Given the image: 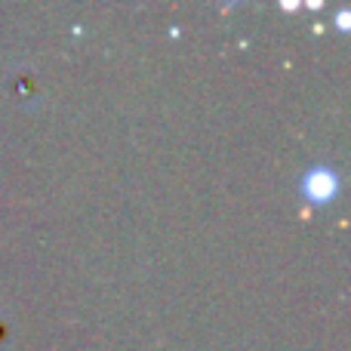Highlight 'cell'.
<instances>
[{
	"label": "cell",
	"instance_id": "6da1fadb",
	"mask_svg": "<svg viewBox=\"0 0 351 351\" xmlns=\"http://www.w3.org/2000/svg\"><path fill=\"white\" fill-rule=\"evenodd\" d=\"M305 194L311 200H330L336 194V176L327 170H311L305 176Z\"/></svg>",
	"mask_w": 351,
	"mask_h": 351
}]
</instances>
